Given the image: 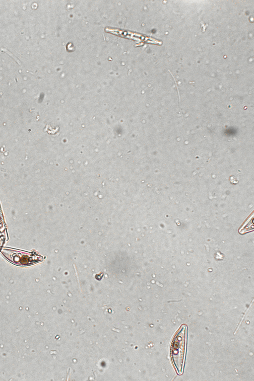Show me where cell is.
Returning <instances> with one entry per match:
<instances>
[{
	"label": "cell",
	"mask_w": 254,
	"mask_h": 381,
	"mask_svg": "<svg viewBox=\"0 0 254 381\" xmlns=\"http://www.w3.org/2000/svg\"><path fill=\"white\" fill-rule=\"evenodd\" d=\"M187 326L182 325L176 332L171 344L170 353L172 363L178 374L183 371L186 344Z\"/></svg>",
	"instance_id": "cell-1"
},
{
	"label": "cell",
	"mask_w": 254,
	"mask_h": 381,
	"mask_svg": "<svg viewBox=\"0 0 254 381\" xmlns=\"http://www.w3.org/2000/svg\"><path fill=\"white\" fill-rule=\"evenodd\" d=\"M0 252L7 260L18 266H28L43 260V257L35 251L29 252L14 248L2 247Z\"/></svg>",
	"instance_id": "cell-2"
},
{
	"label": "cell",
	"mask_w": 254,
	"mask_h": 381,
	"mask_svg": "<svg viewBox=\"0 0 254 381\" xmlns=\"http://www.w3.org/2000/svg\"><path fill=\"white\" fill-rule=\"evenodd\" d=\"M0 235H6V227L0 206Z\"/></svg>",
	"instance_id": "cell-3"
},
{
	"label": "cell",
	"mask_w": 254,
	"mask_h": 381,
	"mask_svg": "<svg viewBox=\"0 0 254 381\" xmlns=\"http://www.w3.org/2000/svg\"><path fill=\"white\" fill-rule=\"evenodd\" d=\"M1 50H2L3 51H4V52H6V53H7L8 54H9V55H10L11 57H12V58H13V59H14V60L16 61V62H17V63L19 64V65H21V62L20 61V60H18V59H17V58L15 57V56H14V55H13L12 54H11V53H10V52H9L8 51H7V50H6V49H3V48H1Z\"/></svg>",
	"instance_id": "cell-4"
},
{
	"label": "cell",
	"mask_w": 254,
	"mask_h": 381,
	"mask_svg": "<svg viewBox=\"0 0 254 381\" xmlns=\"http://www.w3.org/2000/svg\"><path fill=\"white\" fill-rule=\"evenodd\" d=\"M4 241V237L3 236L0 237V248L2 246Z\"/></svg>",
	"instance_id": "cell-5"
}]
</instances>
